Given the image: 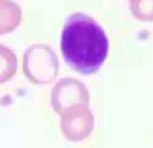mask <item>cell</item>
Returning <instances> with one entry per match:
<instances>
[{
    "mask_svg": "<svg viewBox=\"0 0 153 148\" xmlns=\"http://www.w3.org/2000/svg\"><path fill=\"white\" fill-rule=\"evenodd\" d=\"M61 52L74 72L90 75L102 67L109 53V39L104 28L83 13L68 16L62 28Z\"/></svg>",
    "mask_w": 153,
    "mask_h": 148,
    "instance_id": "obj_1",
    "label": "cell"
},
{
    "mask_svg": "<svg viewBox=\"0 0 153 148\" xmlns=\"http://www.w3.org/2000/svg\"><path fill=\"white\" fill-rule=\"evenodd\" d=\"M22 72L27 80L35 85L52 83L59 72L54 49L45 43H33L27 47L22 57Z\"/></svg>",
    "mask_w": 153,
    "mask_h": 148,
    "instance_id": "obj_2",
    "label": "cell"
},
{
    "mask_svg": "<svg viewBox=\"0 0 153 148\" xmlns=\"http://www.w3.org/2000/svg\"><path fill=\"white\" fill-rule=\"evenodd\" d=\"M59 127L63 137L69 142H82L94 130V115L87 104H75L59 114Z\"/></svg>",
    "mask_w": 153,
    "mask_h": 148,
    "instance_id": "obj_3",
    "label": "cell"
},
{
    "mask_svg": "<svg viewBox=\"0 0 153 148\" xmlns=\"http://www.w3.org/2000/svg\"><path fill=\"white\" fill-rule=\"evenodd\" d=\"M51 106L56 114H61L64 109L75 104L89 105L90 95L88 88L79 79L64 77L57 82L51 90Z\"/></svg>",
    "mask_w": 153,
    "mask_h": 148,
    "instance_id": "obj_4",
    "label": "cell"
},
{
    "mask_svg": "<svg viewBox=\"0 0 153 148\" xmlns=\"http://www.w3.org/2000/svg\"><path fill=\"white\" fill-rule=\"evenodd\" d=\"M22 20V10L14 0H0V36L17 28Z\"/></svg>",
    "mask_w": 153,
    "mask_h": 148,
    "instance_id": "obj_5",
    "label": "cell"
},
{
    "mask_svg": "<svg viewBox=\"0 0 153 148\" xmlns=\"http://www.w3.org/2000/svg\"><path fill=\"white\" fill-rule=\"evenodd\" d=\"M17 72V57L10 47L0 45V84L15 77Z\"/></svg>",
    "mask_w": 153,
    "mask_h": 148,
    "instance_id": "obj_6",
    "label": "cell"
},
{
    "mask_svg": "<svg viewBox=\"0 0 153 148\" xmlns=\"http://www.w3.org/2000/svg\"><path fill=\"white\" fill-rule=\"evenodd\" d=\"M131 14L141 22H153V0H128Z\"/></svg>",
    "mask_w": 153,
    "mask_h": 148,
    "instance_id": "obj_7",
    "label": "cell"
}]
</instances>
